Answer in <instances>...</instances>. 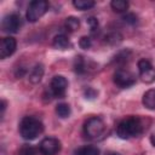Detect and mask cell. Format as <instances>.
Returning a JSON list of instances; mask_svg holds the SVG:
<instances>
[{"mask_svg":"<svg viewBox=\"0 0 155 155\" xmlns=\"http://www.w3.org/2000/svg\"><path fill=\"white\" fill-rule=\"evenodd\" d=\"M86 22H87V24H88V27H90L91 34H92V35H96L97 31H98V29H99V23H98L97 18H96V17H88V18L86 19Z\"/></svg>","mask_w":155,"mask_h":155,"instance_id":"20","label":"cell"},{"mask_svg":"<svg viewBox=\"0 0 155 155\" xmlns=\"http://www.w3.org/2000/svg\"><path fill=\"white\" fill-rule=\"evenodd\" d=\"M71 113V109L69 107V104L67 103H59L56 105V114L61 117V119H65L70 115Z\"/></svg>","mask_w":155,"mask_h":155,"instance_id":"16","label":"cell"},{"mask_svg":"<svg viewBox=\"0 0 155 155\" xmlns=\"http://www.w3.org/2000/svg\"><path fill=\"white\" fill-rule=\"evenodd\" d=\"M122 19L128 24H136L137 23V16L134 13H126L122 16Z\"/></svg>","mask_w":155,"mask_h":155,"instance_id":"24","label":"cell"},{"mask_svg":"<svg viewBox=\"0 0 155 155\" xmlns=\"http://www.w3.org/2000/svg\"><path fill=\"white\" fill-rule=\"evenodd\" d=\"M110 6L111 8L115 11V12H119V13H122V12H126L127 8H128V2L125 1V0H113L110 2Z\"/></svg>","mask_w":155,"mask_h":155,"instance_id":"18","label":"cell"},{"mask_svg":"<svg viewBox=\"0 0 155 155\" xmlns=\"http://www.w3.org/2000/svg\"><path fill=\"white\" fill-rule=\"evenodd\" d=\"M143 105L149 110H155V88L148 90L142 98Z\"/></svg>","mask_w":155,"mask_h":155,"instance_id":"13","label":"cell"},{"mask_svg":"<svg viewBox=\"0 0 155 155\" xmlns=\"http://www.w3.org/2000/svg\"><path fill=\"white\" fill-rule=\"evenodd\" d=\"M44 76V65L41 63H36L29 74V81L31 84H39Z\"/></svg>","mask_w":155,"mask_h":155,"instance_id":"11","label":"cell"},{"mask_svg":"<svg viewBox=\"0 0 155 155\" xmlns=\"http://www.w3.org/2000/svg\"><path fill=\"white\" fill-rule=\"evenodd\" d=\"M39 151L42 155H57L61 151V142L54 137H46L40 142Z\"/></svg>","mask_w":155,"mask_h":155,"instance_id":"9","label":"cell"},{"mask_svg":"<svg viewBox=\"0 0 155 155\" xmlns=\"http://www.w3.org/2000/svg\"><path fill=\"white\" fill-rule=\"evenodd\" d=\"M79 27H80L79 18H76V17H68V18H65V22H64L65 30L73 33V31H76L79 29Z\"/></svg>","mask_w":155,"mask_h":155,"instance_id":"15","label":"cell"},{"mask_svg":"<svg viewBox=\"0 0 155 155\" xmlns=\"http://www.w3.org/2000/svg\"><path fill=\"white\" fill-rule=\"evenodd\" d=\"M19 155H36V149L30 144H23L19 149Z\"/></svg>","mask_w":155,"mask_h":155,"instance_id":"21","label":"cell"},{"mask_svg":"<svg viewBox=\"0 0 155 155\" xmlns=\"http://www.w3.org/2000/svg\"><path fill=\"white\" fill-rule=\"evenodd\" d=\"M19 134L25 140H33L44 132V124L35 116H24L19 122Z\"/></svg>","mask_w":155,"mask_h":155,"instance_id":"1","label":"cell"},{"mask_svg":"<svg viewBox=\"0 0 155 155\" xmlns=\"http://www.w3.org/2000/svg\"><path fill=\"white\" fill-rule=\"evenodd\" d=\"M74 69L78 74H84L86 71V63L81 56H76L74 61Z\"/></svg>","mask_w":155,"mask_h":155,"instance_id":"19","label":"cell"},{"mask_svg":"<svg viewBox=\"0 0 155 155\" xmlns=\"http://www.w3.org/2000/svg\"><path fill=\"white\" fill-rule=\"evenodd\" d=\"M94 5H96V2L92 1V0H74L73 1V6L75 8H78V10H81V11L90 10Z\"/></svg>","mask_w":155,"mask_h":155,"instance_id":"17","label":"cell"},{"mask_svg":"<svg viewBox=\"0 0 155 155\" xmlns=\"http://www.w3.org/2000/svg\"><path fill=\"white\" fill-rule=\"evenodd\" d=\"M17 47V41L12 36H5L1 39L0 42V58L5 59L10 56H12L16 51Z\"/></svg>","mask_w":155,"mask_h":155,"instance_id":"10","label":"cell"},{"mask_svg":"<svg viewBox=\"0 0 155 155\" xmlns=\"http://www.w3.org/2000/svg\"><path fill=\"white\" fill-rule=\"evenodd\" d=\"M99 149L94 145H84L75 151V155H99Z\"/></svg>","mask_w":155,"mask_h":155,"instance_id":"14","label":"cell"},{"mask_svg":"<svg viewBox=\"0 0 155 155\" xmlns=\"http://www.w3.org/2000/svg\"><path fill=\"white\" fill-rule=\"evenodd\" d=\"M52 46L57 50H65L70 46V41L65 34H58L52 40Z\"/></svg>","mask_w":155,"mask_h":155,"instance_id":"12","label":"cell"},{"mask_svg":"<svg viewBox=\"0 0 155 155\" xmlns=\"http://www.w3.org/2000/svg\"><path fill=\"white\" fill-rule=\"evenodd\" d=\"M143 132V125L139 117L128 116L121 120L116 127V133L122 139H130L132 137H137Z\"/></svg>","mask_w":155,"mask_h":155,"instance_id":"2","label":"cell"},{"mask_svg":"<svg viewBox=\"0 0 155 155\" xmlns=\"http://www.w3.org/2000/svg\"><path fill=\"white\" fill-rule=\"evenodd\" d=\"M97 94H98V92H97L96 90H93L92 87H87V88L85 90V96H86V98H88V99H93L94 97H97Z\"/></svg>","mask_w":155,"mask_h":155,"instance_id":"25","label":"cell"},{"mask_svg":"<svg viewBox=\"0 0 155 155\" xmlns=\"http://www.w3.org/2000/svg\"><path fill=\"white\" fill-rule=\"evenodd\" d=\"M107 155H119V154L117 153H108Z\"/></svg>","mask_w":155,"mask_h":155,"instance_id":"28","label":"cell"},{"mask_svg":"<svg viewBox=\"0 0 155 155\" xmlns=\"http://www.w3.org/2000/svg\"><path fill=\"white\" fill-rule=\"evenodd\" d=\"M150 143L155 147V131L151 133V136H150Z\"/></svg>","mask_w":155,"mask_h":155,"instance_id":"27","label":"cell"},{"mask_svg":"<svg viewBox=\"0 0 155 155\" xmlns=\"http://www.w3.org/2000/svg\"><path fill=\"white\" fill-rule=\"evenodd\" d=\"M105 41H107L108 44H116V42L121 41V35L117 34V33L108 34V35H105Z\"/></svg>","mask_w":155,"mask_h":155,"instance_id":"22","label":"cell"},{"mask_svg":"<svg viewBox=\"0 0 155 155\" xmlns=\"http://www.w3.org/2000/svg\"><path fill=\"white\" fill-rule=\"evenodd\" d=\"M114 84L121 88L131 87L136 84V76L125 68H119L114 73Z\"/></svg>","mask_w":155,"mask_h":155,"instance_id":"5","label":"cell"},{"mask_svg":"<svg viewBox=\"0 0 155 155\" xmlns=\"http://www.w3.org/2000/svg\"><path fill=\"white\" fill-rule=\"evenodd\" d=\"M48 10V2L46 0H33L29 2L25 12L27 21L30 23H34L39 21Z\"/></svg>","mask_w":155,"mask_h":155,"instance_id":"4","label":"cell"},{"mask_svg":"<svg viewBox=\"0 0 155 155\" xmlns=\"http://www.w3.org/2000/svg\"><path fill=\"white\" fill-rule=\"evenodd\" d=\"M79 45H80L81 48H84V50H88V48L92 46L91 38H90V36H81V39L79 40Z\"/></svg>","mask_w":155,"mask_h":155,"instance_id":"23","label":"cell"},{"mask_svg":"<svg viewBox=\"0 0 155 155\" xmlns=\"http://www.w3.org/2000/svg\"><path fill=\"white\" fill-rule=\"evenodd\" d=\"M5 109H6V102H5V101H1V117L4 116Z\"/></svg>","mask_w":155,"mask_h":155,"instance_id":"26","label":"cell"},{"mask_svg":"<svg viewBox=\"0 0 155 155\" xmlns=\"http://www.w3.org/2000/svg\"><path fill=\"white\" fill-rule=\"evenodd\" d=\"M22 27V18L18 13H10L6 15L1 21V28L5 33H18Z\"/></svg>","mask_w":155,"mask_h":155,"instance_id":"7","label":"cell"},{"mask_svg":"<svg viewBox=\"0 0 155 155\" xmlns=\"http://www.w3.org/2000/svg\"><path fill=\"white\" fill-rule=\"evenodd\" d=\"M68 88V80L63 75H54L50 82V93L54 98H63Z\"/></svg>","mask_w":155,"mask_h":155,"instance_id":"6","label":"cell"},{"mask_svg":"<svg viewBox=\"0 0 155 155\" xmlns=\"http://www.w3.org/2000/svg\"><path fill=\"white\" fill-rule=\"evenodd\" d=\"M138 70H139V78L145 84H151L155 81V68L151 65V63L145 59L142 58L138 61Z\"/></svg>","mask_w":155,"mask_h":155,"instance_id":"8","label":"cell"},{"mask_svg":"<svg viewBox=\"0 0 155 155\" xmlns=\"http://www.w3.org/2000/svg\"><path fill=\"white\" fill-rule=\"evenodd\" d=\"M105 131L104 121L98 116H92L87 119L84 124V133L88 139H97L99 138Z\"/></svg>","mask_w":155,"mask_h":155,"instance_id":"3","label":"cell"}]
</instances>
